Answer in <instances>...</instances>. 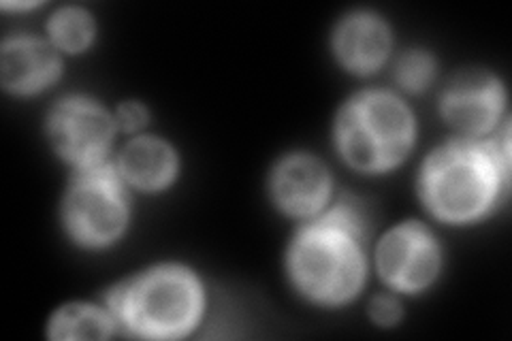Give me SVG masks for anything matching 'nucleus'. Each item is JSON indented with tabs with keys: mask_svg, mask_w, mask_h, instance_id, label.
Here are the masks:
<instances>
[{
	"mask_svg": "<svg viewBox=\"0 0 512 341\" xmlns=\"http://www.w3.org/2000/svg\"><path fill=\"white\" fill-rule=\"evenodd\" d=\"M365 218L357 203H340L299 233L291 250L293 278L327 303L350 299L363 282Z\"/></svg>",
	"mask_w": 512,
	"mask_h": 341,
	"instance_id": "obj_1",
	"label": "nucleus"
},
{
	"mask_svg": "<svg viewBox=\"0 0 512 341\" xmlns=\"http://www.w3.org/2000/svg\"><path fill=\"white\" fill-rule=\"evenodd\" d=\"M506 167L508 156L489 143L453 141L427 160L423 197L444 220H472L495 199Z\"/></svg>",
	"mask_w": 512,
	"mask_h": 341,
	"instance_id": "obj_2",
	"label": "nucleus"
},
{
	"mask_svg": "<svg viewBox=\"0 0 512 341\" xmlns=\"http://www.w3.org/2000/svg\"><path fill=\"white\" fill-rule=\"evenodd\" d=\"M109 312L141 337H178L201 314V286L182 267H160L120 284L107 297Z\"/></svg>",
	"mask_w": 512,
	"mask_h": 341,
	"instance_id": "obj_3",
	"label": "nucleus"
},
{
	"mask_svg": "<svg viewBox=\"0 0 512 341\" xmlns=\"http://www.w3.org/2000/svg\"><path fill=\"white\" fill-rule=\"evenodd\" d=\"M344 158L361 171L397 165L412 143V116L387 92H365L348 103L338 124Z\"/></svg>",
	"mask_w": 512,
	"mask_h": 341,
	"instance_id": "obj_4",
	"label": "nucleus"
},
{
	"mask_svg": "<svg viewBox=\"0 0 512 341\" xmlns=\"http://www.w3.org/2000/svg\"><path fill=\"white\" fill-rule=\"evenodd\" d=\"M126 214V192L109 165L94 162L75 177L64 207L75 239L88 246H103L122 233Z\"/></svg>",
	"mask_w": 512,
	"mask_h": 341,
	"instance_id": "obj_5",
	"label": "nucleus"
},
{
	"mask_svg": "<svg viewBox=\"0 0 512 341\" xmlns=\"http://www.w3.org/2000/svg\"><path fill=\"white\" fill-rule=\"evenodd\" d=\"M440 252L425 226L410 222L397 226L378 248L382 278L399 290H419L436 278Z\"/></svg>",
	"mask_w": 512,
	"mask_h": 341,
	"instance_id": "obj_6",
	"label": "nucleus"
},
{
	"mask_svg": "<svg viewBox=\"0 0 512 341\" xmlns=\"http://www.w3.org/2000/svg\"><path fill=\"white\" fill-rule=\"evenodd\" d=\"M114 126L107 113L92 101L69 99L50 118V137L56 150L79 165H94L107 152Z\"/></svg>",
	"mask_w": 512,
	"mask_h": 341,
	"instance_id": "obj_7",
	"label": "nucleus"
},
{
	"mask_svg": "<svg viewBox=\"0 0 512 341\" xmlns=\"http://www.w3.org/2000/svg\"><path fill=\"white\" fill-rule=\"evenodd\" d=\"M504 107L500 81L485 71H463L444 92V116L463 133H485Z\"/></svg>",
	"mask_w": 512,
	"mask_h": 341,
	"instance_id": "obj_8",
	"label": "nucleus"
},
{
	"mask_svg": "<svg viewBox=\"0 0 512 341\" xmlns=\"http://www.w3.org/2000/svg\"><path fill=\"white\" fill-rule=\"evenodd\" d=\"M276 201L295 216H310L325 205L329 175L318 160L293 156L284 160L274 175Z\"/></svg>",
	"mask_w": 512,
	"mask_h": 341,
	"instance_id": "obj_9",
	"label": "nucleus"
},
{
	"mask_svg": "<svg viewBox=\"0 0 512 341\" xmlns=\"http://www.w3.org/2000/svg\"><path fill=\"white\" fill-rule=\"evenodd\" d=\"M60 60L43 41L13 39L3 47V86L13 92H32L56 79Z\"/></svg>",
	"mask_w": 512,
	"mask_h": 341,
	"instance_id": "obj_10",
	"label": "nucleus"
},
{
	"mask_svg": "<svg viewBox=\"0 0 512 341\" xmlns=\"http://www.w3.org/2000/svg\"><path fill=\"white\" fill-rule=\"evenodd\" d=\"M335 47L348 69L370 73L387 58L389 32L374 15H352L340 26Z\"/></svg>",
	"mask_w": 512,
	"mask_h": 341,
	"instance_id": "obj_11",
	"label": "nucleus"
},
{
	"mask_svg": "<svg viewBox=\"0 0 512 341\" xmlns=\"http://www.w3.org/2000/svg\"><path fill=\"white\" fill-rule=\"evenodd\" d=\"M120 169L128 182L139 188L165 186L175 173V156L167 143L158 139H137L126 145Z\"/></svg>",
	"mask_w": 512,
	"mask_h": 341,
	"instance_id": "obj_12",
	"label": "nucleus"
},
{
	"mask_svg": "<svg viewBox=\"0 0 512 341\" xmlns=\"http://www.w3.org/2000/svg\"><path fill=\"white\" fill-rule=\"evenodd\" d=\"M114 322L107 314L90 305H71L60 310L54 320L52 339H105L111 335Z\"/></svg>",
	"mask_w": 512,
	"mask_h": 341,
	"instance_id": "obj_13",
	"label": "nucleus"
},
{
	"mask_svg": "<svg viewBox=\"0 0 512 341\" xmlns=\"http://www.w3.org/2000/svg\"><path fill=\"white\" fill-rule=\"evenodd\" d=\"M50 32L54 41L64 50L77 52L90 43L94 26L90 15L82 9H62L52 18Z\"/></svg>",
	"mask_w": 512,
	"mask_h": 341,
	"instance_id": "obj_14",
	"label": "nucleus"
},
{
	"mask_svg": "<svg viewBox=\"0 0 512 341\" xmlns=\"http://www.w3.org/2000/svg\"><path fill=\"white\" fill-rule=\"evenodd\" d=\"M397 81L408 90L419 92L427 88L434 79V60L423 52H410L397 62Z\"/></svg>",
	"mask_w": 512,
	"mask_h": 341,
	"instance_id": "obj_15",
	"label": "nucleus"
},
{
	"mask_svg": "<svg viewBox=\"0 0 512 341\" xmlns=\"http://www.w3.org/2000/svg\"><path fill=\"white\" fill-rule=\"evenodd\" d=\"M372 316L380 324H395L399 316H402V310H399L397 301L391 297H376L372 301Z\"/></svg>",
	"mask_w": 512,
	"mask_h": 341,
	"instance_id": "obj_16",
	"label": "nucleus"
},
{
	"mask_svg": "<svg viewBox=\"0 0 512 341\" xmlns=\"http://www.w3.org/2000/svg\"><path fill=\"white\" fill-rule=\"evenodd\" d=\"M118 118L124 131H137L148 120V113L137 103H126L118 109Z\"/></svg>",
	"mask_w": 512,
	"mask_h": 341,
	"instance_id": "obj_17",
	"label": "nucleus"
}]
</instances>
